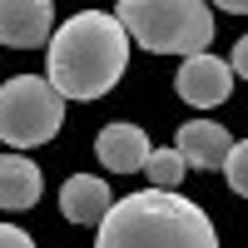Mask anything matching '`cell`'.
Returning a JSON list of instances; mask_svg holds the SVG:
<instances>
[{
	"label": "cell",
	"mask_w": 248,
	"mask_h": 248,
	"mask_svg": "<svg viewBox=\"0 0 248 248\" xmlns=\"http://www.w3.org/2000/svg\"><path fill=\"white\" fill-rule=\"evenodd\" d=\"M129 65V35L105 10H79L50 35L45 79L60 99H99L119 85Z\"/></svg>",
	"instance_id": "1"
},
{
	"label": "cell",
	"mask_w": 248,
	"mask_h": 248,
	"mask_svg": "<svg viewBox=\"0 0 248 248\" xmlns=\"http://www.w3.org/2000/svg\"><path fill=\"white\" fill-rule=\"evenodd\" d=\"M94 248H218V233L194 199L144 189L129 199H114L109 218L99 223Z\"/></svg>",
	"instance_id": "2"
},
{
	"label": "cell",
	"mask_w": 248,
	"mask_h": 248,
	"mask_svg": "<svg viewBox=\"0 0 248 248\" xmlns=\"http://www.w3.org/2000/svg\"><path fill=\"white\" fill-rule=\"evenodd\" d=\"M114 20L149 55L194 60V55H209V40H214V10L203 0H124Z\"/></svg>",
	"instance_id": "3"
},
{
	"label": "cell",
	"mask_w": 248,
	"mask_h": 248,
	"mask_svg": "<svg viewBox=\"0 0 248 248\" xmlns=\"http://www.w3.org/2000/svg\"><path fill=\"white\" fill-rule=\"evenodd\" d=\"M60 124H65V99L45 75H10L0 85V139L10 149H35L60 134Z\"/></svg>",
	"instance_id": "4"
},
{
	"label": "cell",
	"mask_w": 248,
	"mask_h": 248,
	"mask_svg": "<svg viewBox=\"0 0 248 248\" xmlns=\"http://www.w3.org/2000/svg\"><path fill=\"white\" fill-rule=\"evenodd\" d=\"M174 90H179L184 105L214 109V105H223V99L233 94V70H229V60H218V55H194V60L179 65Z\"/></svg>",
	"instance_id": "5"
},
{
	"label": "cell",
	"mask_w": 248,
	"mask_h": 248,
	"mask_svg": "<svg viewBox=\"0 0 248 248\" xmlns=\"http://www.w3.org/2000/svg\"><path fill=\"white\" fill-rule=\"evenodd\" d=\"M55 30V5L50 0H0V45L10 50H35Z\"/></svg>",
	"instance_id": "6"
},
{
	"label": "cell",
	"mask_w": 248,
	"mask_h": 248,
	"mask_svg": "<svg viewBox=\"0 0 248 248\" xmlns=\"http://www.w3.org/2000/svg\"><path fill=\"white\" fill-rule=\"evenodd\" d=\"M233 134L223 129V124H214V119H189L179 129V139H174V149H179V159L189 164V169H223L229 164V154H233Z\"/></svg>",
	"instance_id": "7"
},
{
	"label": "cell",
	"mask_w": 248,
	"mask_h": 248,
	"mask_svg": "<svg viewBox=\"0 0 248 248\" xmlns=\"http://www.w3.org/2000/svg\"><path fill=\"white\" fill-rule=\"evenodd\" d=\"M94 154H99V164H105L109 174H134V169H144V164H149L154 144H149V134H144L139 124L119 119V124H105V129H99Z\"/></svg>",
	"instance_id": "8"
},
{
	"label": "cell",
	"mask_w": 248,
	"mask_h": 248,
	"mask_svg": "<svg viewBox=\"0 0 248 248\" xmlns=\"http://www.w3.org/2000/svg\"><path fill=\"white\" fill-rule=\"evenodd\" d=\"M114 209V194H109V184L105 179H94V174H70L65 184H60V214H65L70 223H105Z\"/></svg>",
	"instance_id": "9"
},
{
	"label": "cell",
	"mask_w": 248,
	"mask_h": 248,
	"mask_svg": "<svg viewBox=\"0 0 248 248\" xmlns=\"http://www.w3.org/2000/svg\"><path fill=\"white\" fill-rule=\"evenodd\" d=\"M40 189H45V179H40L35 159L25 154H0V209H30V203L40 199Z\"/></svg>",
	"instance_id": "10"
},
{
	"label": "cell",
	"mask_w": 248,
	"mask_h": 248,
	"mask_svg": "<svg viewBox=\"0 0 248 248\" xmlns=\"http://www.w3.org/2000/svg\"><path fill=\"white\" fill-rule=\"evenodd\" d=\"M144 174H149V189H164V194H174L184 174H189V164L179 159V149H154L149 164H144Z\"/></svg>",
	"instance_id": "11"
},
{
	"label": "cell",
	"mask_w": 248,
	"mask_h": 248,
	"mask_svg": "<svg viewBox=\"0 0 248 248\" xmlns=\"http://www.w3.org/2000/svg\"><path fill=\"white\" fill-rule=\"evenodd\" d=\"M223 174H229V189L248 199V139L233 144V154H229V164H223Z\"/></svg>",
	"instance_id": "12"
},
{
	"label": "cell",
	"mask_w": 248,
	"mask_h": 248,
	"mask_svg": "<svg viewBox=\"0 0 248 248\" xmlns=\"http://www.w3.org/2000/svg\"><path fill=\"white\" fill-rule=\"evenodd\" d=\"M0 248H35L25 229H15V223H0Z\"/></svg>",
	"instance_id": "13"
},
{
	"label": "cell",
	"mask_w": 248,
	"mask_h": 248,
	"mask_svg": "<svg viewBox=\"0 0 248 248\" xmlns=\"http://www.w3.org/2000/svg\"><path fill=\"white\" fill-rule=\"evenodd\" d=\"M229 70H233L238 79H248V35H243L238 45H233V60H229Z\"/></svg>",
	"instance_id": "14"
},
{
	"label": "cell",
	"mask_w": 248,
	"mask_h": 248,
	"mask_svg": "<svg viewBox=\"0 0 248 248\" xmlns=\"http://www.w3.org/2000/svg\"><path fill=\"white\" fill-rule=\"evenodd\" d=\"M223 10H233V15H248V0H223Z\"/></svg>",
	"instance_id": "15"
}]
</instances>
